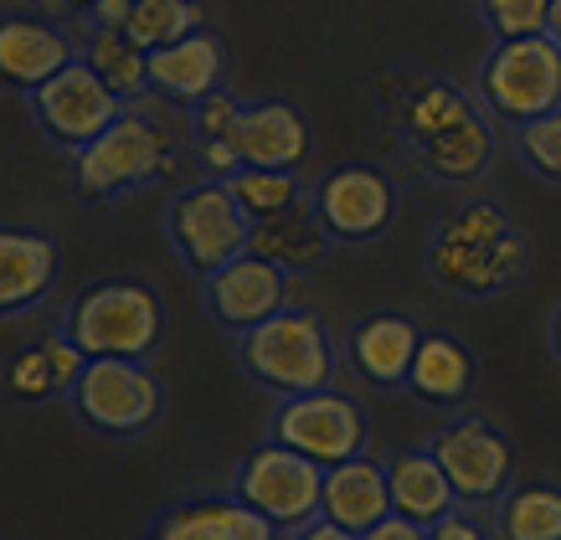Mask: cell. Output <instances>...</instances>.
<instances>
[{
    "instance_id": "obj_38",
    "label": "cell",
    "mask_w": 561,
    "mask_h": 540,
    "mask_svg": "<svg viewBox=\"0 0 561 540\" xmlns=\"http://www.w3.org/2000/svg\"><path fill=\"white\" fill-rule=\"evenodd\" d=\"M546 32L561 42V0H551V16H546Z\"/></svg>"
},
{
    "instance_id": "obj_10",
    "label": "cell",
    "mask_w": 561,
    "mask_h": 540,
    "mask_svg": "<svg viewBox=\"0 0 561 540\" xmlns=\"http://www.w3.org/2000/svg\"><path fill=\"white\" fill-rule=\"evenodd\" d=\"M124 108H129V103H124L114 88L103 83V78L88 68L83 57H78V62H68L57 78H47L42 88H32L36 124L47 129V139L68 145V150L93 145V139H99L103 129L124 114Z\"/></svg>"
},
{
    "instance_id": "obj_14",
    "label": "cell",
    "mask_w": 561,
    "mask_h": 540,
    "mask_svg": "<svg viewBox=\"0 0 561 540\" xmlns=\"http://www.w3.org/2000/svg\"><path fill=\"white\" fill-rule=\"evenodd\" d=\"M320 515L330 525H341L351 536H366L371 525H381L391 515V484H387V463L381 458H345L324 469V490H320Z\"/></svg>"
},
{
    "instance_id": "obj_5",
    "label": "cell",
    "mask_w": 561,
    "mask_h": 540,
    "mask_svg": "<svg viewBox=\"0 0 561 540\" xmlns=\"http://www.w3.org/2000/svg\"><path fill=\"white\" fill-rule=\"evenodd\" d=\"M479 103L505 124H530V118L561 108V42L551 32L511 36L484 57L479 68Z\"/></svg>"
},
{
    "instance_id": "obj_20",
    "label": "cell",
    "mask_w": 561,
    "mask_h": 540,
    "mask_svg": "<svg viewBox=\"0 0 561 540\" xmlns=\"http://www.w3.org/2000/svg\"><path fill=\"white\" fill-rule=\"evenodd\" d=\"M238 145L242 165L253 170H294L309 154V124L294 103H248L238 118Z\"/></svg>"
},
{
    "instance_id": "obj_11",
    "label": "cell",
    "mask_w": 561,
    "mask_h": 540,
    "mask_svg": "<svg viewBox=\"0 0 561 540\" xmlns=\"http://www.w3.org/2000/svg\"><path fill=\"white\" fill-rule=\"evenodd\" d=\"M309 206L335 242H376L397 221V186L376 165H335L314 181Z\"/></svg>"
},
{
    "instance_id": "obj_23",
    "label": "cell",
    "mask_w": 561,
    "mask_h": 540,
    "mask_svg": "<svg viewBox=\"0 0 561 540\" xmlns=\"http://www.w3.org/2000/svg\"><path fill=\"white\" fill-rule=\"evenodd\" d=\"M474 114H479L474 93H463L448 78H417L402 99L391 103V118H397V129L408 139V150H423V145L443 139L448 129H459L463 118H474Z\"/></svg>"
},
{
    "instance_id": "obj_22",
    "label": "cell",
    "mask_w": 561,
    "mask_h": 540,
    "mask_svg": "<svg viewBox=\"0 0 561 540\" xmlns=\"http://www.w3.org/2000/svg\"><path fill=\"white\" fill-rule=\"evenodd\" d=\"M330 242H335V237L324 232L320 211H314L309 202H294L289 211H273V217L253 221L248 253L268 257L273 268H284V273H309V268H320L324 263Z\"/></svg>"
},
{
    "instance_id": "obj_35",
    "label": "cell",
    "mask_w": 561,
    "mask_h": 540,
    "mask_svg": "<svg viewBox=\"0 0 561 540\" xmlns=\"http://www.w3.org/2000/svg\"><path fill=\"white\" fill-rule=\"evenodd\" d=\"M360 540H427V525L408 520V515H387V520L371 525Z\"/></svg>"
},
{
    "instance_id": "obj_2",
    "label": "cell",
    "mask_w": 561,
    "mask_h": 540,
    "mask_svg": "<svg viewBox=\"0 0 561 540\" xmlns=\"http://www.w3.org/2000/svg\"><path fill=\"white\" fill-rule=\"evenodd\" d=\"M242 366L273 397H305L330 387L335 376V340L314 309H278L273 320L242 335Z\"/></svg>"
},
{
    "instance_id": "obj_33",
    "label": "cell",
    "mask_w": 561,
    "mask_h": 540,
    "mask_svg": "<svg viewBox=\"0 0 561 540\" xmlns=\"http://www.w3.org/2000/svg\"><path fill=\"white\" fill-rule=\"evenodd\" d=\"M248 103H238L232 93H206L202 103H191V124H196V135L202 139H232L238 135V118Z\"/></svg>"
},
{
    "instance_id": "obj_4",
    "label": "cell",
    "mask_w": 561,
    "mask_h": 540,
    "mask_svg": "<svg viewBox=\"0 0 561 540\" xmlns=\"http://www.w3.org/2000/svg\"><path fill=\"white\" fill-rule=\"evenodd\" d=\"M88 360H145L160 345L165 309L145 284H99L62 320Z\"/></svg>"
},
{
    "instance_id": "obj_21",
    "label": "cell",
    "mask_w": 561,
    "mask_h": 540,
    "mask_svg": "<svg viewBox=\"0 0 561 540\" xmlns=\"http://www.w3.org/2000/svg\"><path fill=\"white\" fill-rule=\"evenodd\" d=\"M408 391L423 406H438V412L463 406L474 397V351L454 335H433V330H427V335L417 340V355H412Z\"/></svg>"
},
{
    "instance_id": "obj_30",
    "label": "cell",
    "mask_w": 561,
    "mask_h": 540,
    "mask_svg": "<svg viewBox=\"0 0 561 540\" xmlns=\"http://www.w3.org/2000/svg\"><path fill=\"white\" fill-rule=\"evenodd\" d=\"M0 387H5V397H16V402H51V397H68V381L57 376L51 355L42 351V340H36V345H26V351H16L11 360H5V376H0Z\"/></svg>"
},
{
    "instance_id": "obj_24",
    "label": "cell",
    "mask_w": 561,
    "mask_h": 540,
    "mask_svg": "<svg viewBox=\"0 0 561 540\" xmlns=\"http://www.w3.org/2000/svg\"><path fill=\"white\" fill-rule=\"evenodd\" d=\"M387 484H391V515H408L417 525H433L448 509H459V494L448 484L443 463L433 458V448H402L397 458H387Z\"/></svg>"
},
{
    "instance_id": "obj_31",
    "label": "cell",
    "mask_w": 561,
    "mask_h": 540,
    "mask_svg": "<svg viewBox=\"0 0 561 540\" xmlns=\"http://www.w3.org/2000/svg\"><path fill=\"white\" fill-rule=\"evenodd\" d=\"M515 154L541 181H561V108L530 118V124H515Z\"/></svg>"
},
{
    "instance_id": "obj_1",
    "label": "cell",
    "mask_w": 561,
    "mask_h": 540,
    "mask_svg": "<svg viewBox=\"0 0 561 540\" xmlns=\"http://www.w3.org/2000/svg\"><path fill=\"white\" fill-rule=\"evenodd\" d=\"M530 263V237L494 202H469L427 237V278L459 299H500L520 284Z\"/></svg>"
},
{
    "instance_id": "obj_17",
    "label": "cell",
    "mask_w": 561,
    "mask_h": 540,
    "mask_svg": "<svg viewBox=\"0 0 561 540\" xmlns=\"http://www.w3.org/2000/svg\"><path fill=\"white\" fill-rule=\"evenodd\" d=\"M417 340H423V330H417L408 314H371V320H360L356 330L345 335L351 371H356L366 387H381V391L408 387Z\"/></svg>"
},
{
    "instance_id": "obj_19",
    "label": "cell",
    "mask_w": 561,
    "mask_h": 540,
    "mask_svg": "<svg viewBox=\"0 0 561 540\" xmlns=\"http://www.w3.org/2000/svg\"><path fill=\"white\" fill-rule=\"evenodd\" d=\"M62 273L57 242L26 227H0V314H21V309L42 305Z\"/></svg>"
},
{
    "instance_id": "obj_37",
    "label": "cell",
    "mask_w": 561,
    "mask_h": 540,
    "mask_svg": "<svg viewBox=\"0 0 561 540\" xmlns=\"http://www.w3.org/2000/svg\"><path fill=\"white\" fill-rule=\"evenodd\" d=\"M51 5H62L72 16H93V11H99V0H51Z\"/></svg>"
},
{
    "instance_id": "obj_18",
    "label": "cell",
    "mask_w": 561,
    "mask_h": 540,
    "mask_svg": "<svg viewBox=\"0 0 561 540\" xmlns=\"http://www.w3.org/2000/svg\"><path fill=\"white\" fill-rule=\"evenodd\" d=\"M68 62H78V47H72L68 32H57V26L32 21V16L0 21V83L32 93L47 78H57Z\"/></svg>"
},
{
    "instance_id": "obj_9",
    "label": "cell",
    "mask_w": 561,
    "mask_h": 540,
    "mask_svg": "<svg viewBox=\"0 0 561 540\" xmlns=\"http://www.w3.org/2000/svg\"><path fill=\"white\" fill-rule=\"evenodd\" d=\"M273 443H284L309 463H345V458L366 453V412L341 391H305V397H284L278 417H273Z\"/></svg>"
},
{
    "instance_id": "obj_13",
    "label": "cell",
    "mask_w": 561,
    "mask_h": 540,
    "mask_svg": "<svg viewBox=\"0 0 561 540\" xmlns=\"http://www.w3.org/2000/svg\"><path fill=\"white\" fill-rule=\"evenodd\" d=\"M206 309L217 314L227 330L248 335L253 324L273 320L278 309H289V273L273 268L268 257L242 253L227 268L206 273Z\"/></svg>"
},
{
    "instance_id": "obj_34",
    "label": "cell",
    "mask_w": 561,
    "mask_h": 540,
    "mask_svg": "<svg viewBox=\"0 0 561 540\" xmlns=\"http://www.w3.org/2000/svg\"><path fill=\"white\" fill-rule=\"evenodd\" d=\"M427 540H490V536L479 530V520H469V515H459V509H448L443 520L427 525Z\"/></svg>"
},
{
    "instance_id": "obj_26",
    "label": "cell",
    "mask_w": 561,
    "mask_h": 540,
    "mask_svg": "<svg viewBox=\"0 0 561 540\" xmlns=\"http://www.w3.org/2000/svg\"><path fill=\"white\" fill-rule=\"evenodd\" d=\"M78 57H83L88 68L99 72L124 103L139 99V93H150V51L139 47L124 26H99V21H93V26H88V47H78Z\"/></svg>"
},
{
    "instance_id": "obj_16",
    "label": "cell",
    "mask_w": 561,
    "mask_h": 540,
    "mask_svg": "<svg viewBox=\"0 0 561 540\" xmlns=\"http://www.w3.org/2000/svg\"><path fill=\"white\" fill-rule=\"evenodd\" d=\"M221 72H227V42L206 26L150 51V93L171 103H202L221 88Z\"/></svg>"
},
{
    "instance_id": "obj_29",
    "label": "cell",
    "mask_w": 561,
    "mask_h": 540,
    "mask_svg": "<svg viewBox=\"0 0 561 540\" xmlns=\"http://www.w3.org/2000/svg\"><path fill=\"white\" fill-rule=\"evenodd\" d=\"M227 186H232L238 206L253 221L273 217V211H289L294 202H305V186H299V175H294V170H253V165H242L238 175H227Z\"/></svg>"
},
{
    "instance_id": "obj_3",
    "label": "cell",
    "mask_w": 561,
    "mask_h": 540,
    "mask_svg": "<svg viewBox=\"0 0 561 540\" xmlns=\"http://www.w3.org/2000/svg\"><path fill=\"white\" fill-rule=\"evenodd\" d=\"M175 170V145L171 135L139 108H124L93 145L78 150V191L93 202L124 196V191L154 186Z\"/></svg>"
},
{
    "instance_id": "obj_12",
    "label": "cell",
    "mask_w": 561,
    "mask_h": 540,
    "mask_svg": "<svg viewBox=\"0 0 561 540\" xmlns=\"http://www.w3.org/2000/svg\"><path fill=\"white\" fill-rule=\"evenodd\" d=\"M427 448L443 463L459 505H494V499H505L515 473V448L500 427H490L484 417H459V423L443 427Z\"/></svg>"
},
{
    "instance_id": "obj_28",
    "label": "cell",
    "mask_w": 561,
    "mask_h": 540,
    "mask_svg": "<svg viewBox=\"0 0 561 540\" xmlns=\"http://www.w3.org/2000/svg\"><path fill=\"white\" fill-rule=\"evenodd\" d=\"M124 32L135 36L145 51L171 47L181 36L202 32V5L196 0H135L129 16H124Z\"/></svg>"
},
{
    "instance_id": "obj_32",
    "label": "cell",
    "mask_w": 561,
    "mask_h": 540,
    "mask_svg": "<svg viewBox=\"0 0 561 540\" xmlns=\"http://www.w3.org/2000/svg\"><path fill=\"white\" fill-rule=\"evenodd\" d=\"M479 11L490 21L494 42H511V36H541L546 32L551 0H479Z\"/></svg>"
},
{
    "instance_id": "obj_39",
    "label": "cell",
    "mask_w": 561,
    "mask_h": 540,
    "mask_svg": "<svg viewBox=\"0 0 561 540\" xmlns=\"http://www.w3.org/2000/svg\"><path fill=\"white\" fill-rule=\"evenodd\" d=\"M551 351L561 355V305H557V314H551Z\"/></svg>"
},
{
    "instance_id": "obj_25",
    "label": "cell",
    "mask_w": 561,
    "mask_h": 540,
    "mask_svg": "<svg viewBox=\"0 0 561 540\" xmlns=\"http://www.w3.org/2000/svg\"><path fill=\"white\" fill-rule=\"evenodd\" d=\"M412 154L443 186H474V181H484V170L494 160V129L484 114H474V118H463L459 129H448L443 139H433V145H423V150H412Z\"/></svg>"
},
{
    "instance_id": "obj_15",
    "label": "cell",
    "mask_w": 561,
    "mask_h": 540,
    "mask_svg": "<svg viewBox=\"0 0 561 540\" xmlns=\"http://www.w3.org/2000/svg\"><path fill=\"white\" fill-rule=\"evenodd\" d=\"M145 540H278V530L238 494H196L165 509Z\"/></svg>"
},
{
    "instance_id": "obj_8",
    "label": "cell",
    "mask_w": 561,
    "mask_h": 540,
    "mask_svg": "<svg viewBox=\"0 0 561 540\" xmlns=\"http://www.w3.org/2000/svg\"><path fill=\"white\" fill-rule=\"evenodd\" d=\"M68 397L78 417L108 438H135L160 417V381L145 371V360H88Z\"/></svg>"
},
{
    "instance_id": "obj_7",
    "label": "cell",
    "mask_w": 561,
    "mask_h": 540,
    "mask_svg": "<svg viewBox=\"0 0 561 540\" xmlns=\"http://www.w3.org/2000/svg\"><path fill=\"white\" fill-rule=\"evenodd\" d=\"M248 237H253V217L238 206V196H232L227 181H202V186H191L186 196L171 206L175 253L186 257L202 278L248 253Z\"/></svg>"
},
{
    "instance_id": "obj_6",
    "label": "cell",
    "mask_w": 561,
    "mask_h": 540,
    "mask_svg": "<svg viewBox=\"0 0 561 540\" xmlns=\"http://www.w3.org/2000/svg\"><path fill=\"white\" fill-rule=\"evenodd\" d=\"M320 490L324 469L284 443H257L232 479V494L242 505H253L273 530H299V525L320 520Z\"/></svg>"
},
{
    "instance_id": "obj_36",
    "label": "cell",
    "mask_w": 561,
    "mask_h": 540,
    "mask_svg": "<svg viewBox=\"0 0 561 540\" xmlns=\"http://www.w3.org/2000/svg\"><path fill=\"white\" fill-rule=\"evenodd\" d=\"M289 540H360V536H351V530H341V525H330L320 515V520H309V525H299V530H289Z\"/></svg>"
},
{
    "instance_id": "obj_27",
    "label": "cell",
    "mask_w": 561,
    "mask_h": 540,
    "mask_svg": "<svg viewBox=\"0 0 561 540\" xmlns=\"http://www.w3.org/2000/svg\"><path fill=\"white\" fill-rule=\"evenodd\" d=\"M500 540H561V490L520 484L500 499Z\"/></svg>"
}]
</instances>
